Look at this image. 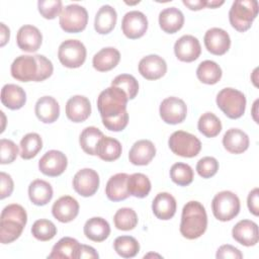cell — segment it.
<instances>
[{"label":"cell","mask_w":259,"mask_h":259,"mask_svg":"<svg viewBox=\"0 0 259 259\" xmlns=\"http://www.w3.org/2000/svg\"><path fill=\"white\" fill-rule=\"evenodd\" d=\"M247 205L251 213L256 217L259 214V189L257 187L249 192L247 198Z\"/></svg>","instance_id":"816d5d0a"},{"label":"cell","mask_w":259,"mask_h":259,"mask_svg":"<svg viewBox=\"0 0 259 259\" xmlns=\"http://www.w3.org/2000/svg\"><path fill=\"white\" fill-rule=\"evenodd\" d=\"M18 147L17 145L7 139H1L0 141V163L1 164H9L12 163L17 155H18Z\"/></svg>","instance_id":"7dc6e473"},{"label":"cell","mask_w":259,"mask_h":259,"mask_svg":"<svg viewBox=\"0 0 259 259\" xmlns=\"http://www.w3.org/2000/svg\"><path fill=\"white\" fill-rule=\"evenodd\" d=\"M117 20V13L110 5H102L94 19V28L100 34L109 33L115 26Z\"/></svg>","instance_id":"4dcf8cb0"},{"label":"cell","mask_w":259,"mask_h":259,"mask_svg":"<svg viewBox=\"0 0 259 259\" xmlns=\"http://www.w3.org/2000/svg\"><path fill=\"white\" fill-rule=\"evenodd\" d=\"M176 200L174 196L168 192L158 193L152 202V210L159 220L167 221L174 217L176 212Z\"/></svg>","instance_id":"603a6c76"},{"label":"cell","mask_w":259,"mask_h":259,"mask_svg":"<svg viewBox=\"0 0 259 259\" xmlns=\"http://www.w3.org/2000/svg\"><path fill=\"white\" fill-rule=\"evenodd\" d=\"M217 105L232 119L241 117L246 109V97L243 92L234 88H224L217 95Z\"/></svg>","instance_id":"8992f818"},{"label":"cell","mask_w":259,"mask_h":259,"mask_svg":"<svg viewBox=\"0 0 259 259\" xmlns=\"http://www.w3.org/2000/svg\"><path fill=\"white\" fill-rule=\"evenodd\" d=\"M80 247L81 244L76 239L71 237H64L54 245L48 258L78 259Z\"/></svg>","instance_id":"f1b7e54d"},{"label":"cell","mask_w":259,"mask_h":259,"mask_svg":"<svg viewBox=\"0 0 259 259\" xmlns=\"http://www.w3.org/2000/svg\"><path fill=\"white\" fill-rule=\"evenodd\" d=\"M86 48L78 39L63 41L58 50V58L61 64L67 68H79L86 60Z\"/></svg>","instance_id":"30bf717a"},{"label":"cell","mask_w":259,"mask_h":259,"mask_svg":"<svg viewBox=\"0 0 259 259\" xmlns=\"http://www.w3.org/2000/svg\"><path fill=\"white\" fill-rule=\"evenodd\" d=\"M121 29L123 34L131 39L142 37L148 29L147 16L138 10L126 12L121 21Z\"/></svg>","instance_id":"5bb4252c"},{"label":"cell","mask_w":259,"mask_h":259,"mask_svg":"<svg viewBox=\"0 0 259 259\" xmlns=\"http://www.w3.org/2000/svg\"><path fill=\"white\" fill-rule=\"evenodd\" d=\"M68 165L67 157L57 150L48 151L38 161L39 171L50 177H57L64 173Z\"/></svg>","instance_id":"7c38bea8"},{"label":"cell","mask_w":259,"mask_h":259,"mask_svg":"<svg viewBox=\"0 0 259 259\" xmlns=\"http://www.w3.org/2000/svg\"><path fill=\"white\" fill-rule=\"evenodd\" d=\"M109 234V224L103 218H91L84 225V235L93 242H102L108 238Z\"/></svg>","instance_id":"1f68e13d"},{"label":"cell","mask_w":259,"mask_h":259,"mask_svg":"<svg viewBox=\"0 0 259 259\" xmlns=\"http://www.w3.org/2000/svg\"><path fill=\"white\" fill-rule=\"evenodd\" d=\"M127 191L130 195L144 198L151 191V181L143 173H134L127 178Z\"/></svg>","instance_id":"8d00e7d4"},{"label":"cell","mask_w":259,"mask_h":259,"mask_svg":"<svg viewBox=\"0 0 259 259\" xmlns=\"http://www.w3.org/2000/svg\"><path fill=\"white\" fill-rule=\"evenodd\" d=\"M168 145L175 155L184 158L195 157L201 150V143L198 138L184 131L174 132L168 140Z\"/></svg>","instance_id":"ba28073f"},{"label":"cell","mask_w":259,"mask_h":259,"mask_svg":"<svg viewBox=\"0 0 259 259\" xmlns=\"http://www.w3.org/2000/svg\"><path fill=\"white\" fill-rule=\"evenodd\" d=\"M222 69L213 61L205 60L201 62L196 69L198 80L204 84L212 85L218 83L222 78Z\"/></svg>","instance_id":"d590c367"},{"label":"cell","mask_w":259,"mask_h":259,"mask_svg":"<svg viewBox=\"0 0 259 259\" xmlns=\"http://www.w3.org/2000/svg\"><path fill=\"white\" fill-rule=\"evenodd\" d=\"M185 6H187L190 10H200L204 7H206V1L205 0H183L182 1Z\"/></svg>","instance_id":"db71d44e"},{"label":"cell","mask_w":259,"mask_h":259,"mask_svg":"<svg viewBox=\"0 0 259 259\" xmlns=\"http://www.w3.org/2000/svg\"><path fill=\"white\" fill-rule=\"evenodd\" d=\"M0 181H1L0 198L4 199L5 197L11 195L13 188H14V184H13V180H12L11 176L5 172L0 173Z\"/></svg>","instance_id":"f907efd6"},{"label":"cell","mask_w":259,"mask_h":259,"mask_svg":"<svg viewBox=\"0 0 259 259\" xmlns=\"http://www.w3.org/2000/svg\"><path fill=\"white\" fill-rule=\"evenodd\" d=\"M119 60V52L115 48L107 47L101 49L94 55L92 59V65L94 69L99 72H107L116 67Z\"/></svg>","instance_id":"f546056e"},{"label":"cell","mask_w":259,"mask_h":259,"mask_svg":"<svg viewBox=\"0 0 259 259\" xmlns=\"http://www.w3.org/2000/svg\"><path fill=\"white\" fill-rule=\"evenodd\" d=\"M31 234L38 241H50L57 235V227L52 221L37 220L31 227Z\"/></svg>","instance_id":"7bdbcfd3"},{"label":"cell","mask_w":259,"mask_h":259,"mask_svg":"<svg viewBox=\"0 0 259 259\" xmlns=\"http://www.w3.org/2000/svg\"><path fill=\"white\" fill-rule=\"evenodd\" d=\"M36 117L44 123H52L59 118L60 105L52 96L40 97L34 106Z\"/></svg>","instance_id":"cb8c5ba5"},{"label":"cell","mask_w":259,"mask_h":259,"mask_svg":"<svg viewBox=\"0 0 259 259\" xmlns=\"http://www.w3.org/2000/svg\"><path fill=\"white\" fill-rule=\"evenodd\" d=\"M232 236L235 241L243 246H254L259 241L258 226L253 221L242 220L234 226L232 230Z\"/></svg>","instance_id":"e0dca14e"},{"label":"cell","mask_w":259,"mask_h":259,"mask_svg":"<svg viewBox=\"0 0 259 259\" xmlns=\"http://www.w3.org/2000/svg\"><path fill=\"white\" fill-rule=\"evenodd\" d=\"M206 228L207 215L204 206L199 201H188L182 208L181 235L188 240H194L203 235Z\"/></svg>","instance_id":"7a4b0ae2"},{"label":"cell","mask_w":259,"mask_h":259,"mask_svg":"<svg viewBox=\"0 0 259 259\" xmlns=\"http://www.w3.org/2000/svg\"><path fill=\"white\" fill-rule=\"evenodd\" d=\"M59 22L61 28L66 32H80L87 25L88 12L79 4H69L62 9Z\"/></svg>","instance_id":"9c48e42d"},{"label":"cell","mask_w":259,"mask_h":259,"mask_svg":"<svg viewBox=\"0 0 259 259\" xmlns=\"http://www.w3.org/2000/svg\"><path fill=\"white\" fill-rule=\"evenodd\" d=\"M42 148V140L36 133L26 134L20 141V157L29 160L37 155Z\"/></svg>","instance_id":"74e56055"},{"label":"cell","mask_w":259,"mask_h":259,"mask_svg":"<svg viewBox=\"0 0 259 259\" xmlns=\"http://www.w3.org/2000/svg\"><path fill=\"white\" fill-rule=\"evenodd\" d=\"M113 248L122 258H133L139 253L140 244L132 236H119L114 240Z\"/></svg>","instance_id":"ab89813d"},{"label":"cell","mask_w":259,"mask_h":259,"mask_svg":"<svg viewBox=\"0 0 259 259\" xmlns=\"http://www.w3.org/2000/svg\"><path fill=\"white\" fill-rule=\"evenodd\" d=\"M159 112L163 121L169 124H177L185 119L187 106L182 99L170 96L161 102Z\"/></svg>","instance_id":"8fae6325"},{"label":"cell","mask_w":259,"mask_h":259,"mask_svg":"<svg viewBox=\"0 0 259 259\" xmlns=\"http://www.w3.org/2000/svg\"><path fill=\"white\" fill-rule=\"evenodd\" d=\"M206 50L215 56L225 55L231 47V38L229 33L219 27L209 28L203 37Z\"/></svg>","instance_id":"9a60e30c"},{"label":"cell","mask_w":259,"mask_h":259,"mask_svg":"<svg viewBox=\"0 0 259 259\" xmlns=\"http://www.w3.org/2000/svg\"><path fill=\"white\" fill-rule=\"evenodd\" d=\"M171 180L179 186H187L193 181V170L185 163H175L170 169Z\"/></svg>","instance_id":"b9f144b4"},{"label":"cell","mask_w":259,"mask_h":259,"mask_svg":"<svg viewBox=\"0 0 259 259\" xmlns=\"http://www.w3.org/2000/svg\"><path fill=\"white\" fill-rule=\"evenodd\" d=\"M1 102L9 109H19L26 102V93L16 84H6L1 89Z\"/></svg>","instance_id":"83f0119b"},{"label":"cell","mask_w":259,"mask_h":259,"mask_svg":"<svg viewBox=\"0 0 259 259\" xmlns=\"http://www.w3.org/2000/svg\"><path fill=\"white\" fill-rule=\"evenodd\" d=\"M225 2L222 1H217V0H210V1H206V7L208 8H217L221 5H223Z\"/></svg>","instance_id":"9f6ffc18"},{"label":"cell","mask_w":259,"mask_h":259,"mask_svg":"<svg viewBox=\"0 0 259 259\" xmlns=\"http://www.w3.org/2000/svg\"><path fill=\"white\" fill-rule=\"evenodd\" d=\"M37 8L44 18L54 19L61 14L63 3L61 0H39L37 2Z\"/></svg>","instance_id":"f6af8a7d"},{"label":"cell","mask_w":259,"mask_h":259,"mask_svg":"<svg viewBox=\"0 0 259 259\" xmlns=\"http://www.w3.org/2000/svg\"><path fill=\"white\" fill-rule=\"evenodd\" d=\"M174 53L177 59L182 62H193L200 56L201 53L199 40L191 34L182 35L174 45Z\"/></svg>","instance_id":"2e32d148"},{"label":"cell","mask_w":259,"mask_h":259,"mask_svg":"<svg viewBox=\"0 0 259 259\" xmlns=\"http://www.w3.org/2000/svg\"><path fill=\"white\" fill-rule=\"evenodd\" d=\"M26 223L27 214L20 204L6 205L0 215V242L9 244L18 239Z\"/></svg>","instance_id":"3957f363"},{"label":"cell","mask_w":259,"mask_h":259,"mask_svg":"<svg viewBox=\"0 0 259 259\" xmlns=\"http://www.w3.org/2000/svg\"><path fill=\"white\" fill-rule=\"evenodd\" d=\"M16 41L21 51L33 53L39 49L42 41V35L37 27L30 24H25L18 29Z\"/></svg>","instance_id":"ac0fdd59"},{"label":"cell","mask_w":259,"mask_h":259,"mask_svg":"<svg viewBox=\"0 0 259 259\" xmlns=\"http://www.w3.org/2000/svg\"><path fill=\"white\" fill-rule=\"evenodd\" d=\"M215 257L218 259H225V258H233V259H242L243 254L239 249L232 245H223L221 246L215 254Z\"/></svg>","instance_id":"681fc988"},{"label":"cell","mask_w":259,"mask_h":259,"mask_svg":"<svg viewBox=\"0 0 259 259\" xmlns=\"http://www.w3.org/2000/svg\"><path fill=\"white\" fill-rule=\"evenodd\" d=\"M52 213L59 222L70 223L76 219L79 213V203L70 195L62 196L54 202Z\"/></svg>","instance_id":"ffe728a7"},{"label":"cell","mask_w":259,"mask_h":259,"mask_svg":"<svg viewBox=\"0 0 259 259\" xmlns=\"http://www.w3.org/2000/svg\"><path fill=\"white\" fill-rule=\"evenodd\" d=\"M156 155V148L149 140L137 141L131 148L128 160L137 166L148 165Z\"/></svg>","instance_id":"7402d4cb"},{"label":"cell","mask_w":259,"mask_h":259,"mask_svg":"<svg viewBox=\"0 0 259 259\" xmlns=\"http://www.w3.org/2000/svg\"><path fill=\"white\" fill-rule=\"evenodd\" d=\"M54 71L52 62L42 55H21L11 64L10 72L14 79L21 82H40L48 79Z\"/></svg>","instance_id":"6da1fadb"},{"label":"cell","mask_w":259,"mask_h":259,"mask_svg":"<svg viewBox=\"0 0 259 259\" xmlns=\"http://www.w3.org/2000/svg\"><path fill=\"white\" fill-rule=\"evenodd\" d=\"M0 32H1V41H0V46L4 47L6 45V42L9 40L10 37V30L9 28L3 23H0Z\"/></svg>","instance_id":"11a10c76"},{"label":"cell","mask_w":259,"mask_h":259,"mask_svg":"<svg viewBox=\"0 0 259 259\" xmlns=\"http://www.w3.org/2000/svg\"><path fill=\"white\" fill-rule=\"evenodd\" d=\"M258 14V2L256 0H236L229 11L231 25L238 31L248 30Z\"/></svg>","instance_id":"5b68a950"},{"label":"cell","mask_w":259,"mask_h":259,"mask_svg":"<svg viewBox=\"0 0 259 259\" xmlns=\"http://www.w3.org/2000/svg\"><path fill=\"white\" fill-rule=\"evenodd\" d=\"M121 144L114 138L103 137L97 147V156L105 161L111 162L118 159L121 155Z\"/></svg>","instance_id":"e575fe53"},{"label":"cell","mask_w":259,"mask_h":259,"mask_svg":"<svg viewBox=\"0 0 259 259\" xmlns=\"http://www.w3.org/2000/svg\"><path fill=\"white\" fill-rule=\"evenodd\" d=\"M52 185L41 179L33 180L28 186V196L30 201L35 205H46L53 198Z\"/></svg>","instance_id":"d6a6232c"},{"label":"cell","mask_w":259,"mask_h":259,"mask_svg":"<svg viewBox=\"0 0 259 259\" xmlns=\"http://www.w3.org/2000/svg\"><path fill=\"white\" fill-rule=\"evenodd\" d=\"M127 96L118 87L110 86L100 92L97 98V108L102 120L118 117L126 111Z\"/></svg>","instance_id":"277c9868"},{"label":"cell","mask_w":259,"mask_h":259,"mask_svg":"<svg viewBox=\"0 0 259 259\" xmlns=\"http://www.w3.org/2000/svg\"><path fill=\"white\" fill-rule=\"evenodd\" d=\"M91 113V103L83 95H75L69 98L66 103V115L73 122L86 120Z\"/></svg>","instance_id":"44dd1931"},{"label":"cell","mask_w":259,"mask_h":259,"mask_svg":"<svg viewBox=\"0 0 259 259\" xmlns=\"http://www.w3.org/2000/svg\"><path fill=\"white\" fill-rule=\"evenodd\" d=\"M102 123L109 131L120 132V131L124 130L128 123V113H127V111H125L123 114L119 115L118 117L102 120Z\"/></svg>","instance_id":"c3c4849f"},{"label":"cell","mask_w":259,"mask_h":259,"mask_svg":"<svg viewBox=\"0 0 259 259\" xmlns=\"http://www.w3.org/2000/svg\"><path fill=\"white\" fill-rule=\"evenodd\" d=\"M139 72L147 80H157L166 74L167 64L158 55H148L140 61Z\"/></svg>","instance_id":"d6986e66"},{"label":"cell","mask_w":259,"mask_h":259,"mask_svg":"<svg viewBox=\"0 0 259 259\" xmlns=\"http://www.w3.org/2000/svg\"><path fill=\"white\" fill-rule=\"evenodd\" d=\"M113 223L116 229L121 231H130L135 229L138 225V215L133 208L121 207L115 212Z\"/></svg>","instance_id":"60d3db41"},{"label":"cell","mask_w":259,"mask_h":259,"mask_svg":"<svg viewBox=\"0 0 259 259\" xmlns=\"http://www.w3.org/2000/svg\"><path fill=\"white\" fill-rule=\"evenodd\" d=\"M239 197L232 191L224 190L214 195L211 201V209L214 218L221 222L233 220L240 212Z\"/></svg>","instance_id":"52a82bcc"},{"label":"cell","mask_w":259,"mask_h":259,"mask_svg":"<svg viewBox=\"0 0 259 259\" xmlns=\"http://www.w3.org/2000/svg\"><path fill=\"white\" fill-rule=\"evenodd\" d=\"M128 176L126 173H117L108 179L105 186V194L109 200L121 201L130 196L127 191Z\"/></svg>","instance_id":"d4e9b609"},{"label":"cell","mask_w":259,"mask_h":259,"mask_svg":"<svg viewBox=\"0 0 259 259\" xmlns=\"http://www.w3.org/2000/svg\"><path fill=\"white\" fill-rule=\"evenodd\" d=\"M99 255L98 253L95 251V249L91 246H87V245H81L80 247V251H79V258L78 259H82V258H86V259H96L98 258Z\"/></svg>","instance_id":"f5cc1de1"},{"label":"cell","mask_w":259,"mask_h":259,"mask_svg":"<svg viewBox=\"0 0 259 259\" xmlns=\"http://www.w3.org/2000/svg\"><path fill=\"white\" fill-rule=\"evenodd\" d=\"M99 176L97 172L90 168L79 170L73 178V188L81 196L88 197L98 190Z\"/></svg>","instance_id":"4fadbf2b"},{"label":"cell","mask_w":259,"mask_h":259,"mask_svg":"<svg viewBox=\"0 0 259 259\" xmlns=\"http://www.w3.org/2000/svg\"><path fill=\"white\" fill-rule=\"evenodd\" d=\"M249 137L240 128H230L223 137V145L231 154H242L249 148Z\"/></svg>","instance_id":"484cf974"},{"label":"cell","mask_w":259,"mask_h":259,"mask_svg":"<svg viewBox=\"0 0 259 259\" xmlns=\"http://www.w3.org/2000/svg\"><path fill=\"white\" fill-rule=\"evenodd\" d=\"M111 86L118 87L123 90L128 99H134L139 91V83L137 79L130 74H120L116 76L112 80Z\"/></svg>","instance_id":"ee69618b"},{"label":"cell","mask_w":259,"mask_h":259,"mask_svg":"<svg viewBox=\"0 0 259 259\" xmlns=\"http://www.w3.org/2000/svg\"><path fill=\"white\" fill-rule=\"evenodd\" d=\"M159 24L163 31L175 33L180 30L184 24V15L176 7H167L159 14Z\"/></svg>","instance_id":"4316f807"},{"label":"cell","mask_w":259,"mask_h":259,"mask_svg":"<svg viewBox=\"0 0 259 259\" xmlns=\"http://www.w3.org/2000/svg\"><path fill=\"white\" fill-rule=\"evenodd\" d=\"M219 170V162L213 157H203L196 164V171L202 178H210L217 174Z\"/></svg>","instance_id":"bcb514c9"},{"label":"cell","mask_w":259,"mask_h":259,"mask_svg":"<svg viewBox=\"0 0 259 259\" xmlns=\"http://www.w3.org/2000/svg\"><path fill=\"white\" fill-rule=\"evenodd\" d=\"M104 137L103 133L95 127V126H87L85 127L79 138V143L82 148V150L91 156L97 155V147L99 144V141Z\"/></svg>","instance_id":"836d02e7"},{"label":"cell","mask_w":259,"mask_h":259,"mask_svg":"<svg viewBox=\"0 0 259 259\" xmlns=\"http://www.w3.org/2000/svg\"><path fill=\"white\" fill-rule=\"evenodd\" d=\"M197 127L206 138H214L222 131V122L212 112H204L198 119Z\"/></svg>","instance_id":"f35d334b"}]
</instances>
